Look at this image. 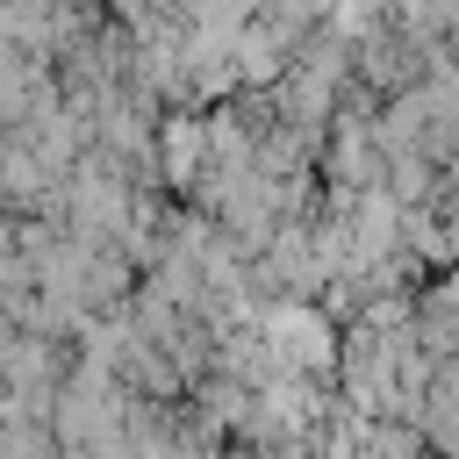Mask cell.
Here are the masks:
<instances>
[{
  "label": "cell",
  "mask_w": 459,
  "mask_h": 459,
  "mask_svg": "<svg viewBox=\"0 0 459 459\" xmlns=\"http://www.w3.org/2000/svg\"><path fill=\"white\" fill-rule=\"evenodd\" d=\"M265 344H273L280 373H308V380H323L330 366H344V351H330L337 337H330L308 308H273V316H265Z\"/></svg>",
  "instance_id": "cell-1"
},
{
  "label": "cell",
  "mask_w": 459,
  "mask_h": 459,
  "mask_svg": "<svg viewBox=\"0 0 459 459\" xmlns=\"http://www.w3.org/2000/svg\"><path fill=\"white\" fill-rule=\"evenodd\" d=\"M416 344L445 366V359H459V287H445V294H430V308L416 316Z\"/></svg>",
  "instance_id": "cell-2"
},
{
  "label": "cell",
  "mask_w": 459,
  "mask_h": 459,
  "mask_svg": "<svg viewBox=\"0 0 459 459\" xmlns=\"http://www.w3.org/2000/svg\"><path fill=\"white\" fill-rule=\"evenodd\" d=\"M423 437H430V452H437V459H459V387H430Z\"/></svg>",
  "instance_id": "cell-3"
},
{
  "label": "cell",
  "mask_w": 459,
  "mask_h": 459,
  "mask_svg": "<svg viewBox=\"0 0 459 459\" xmlns=\"http://www.w3.org/2000/svg\"><path fill=\"white\" fill-rule=\"evenodd\" d=\"M0 459H65V437L50 423H0Z\"/></svg>",
  "instance_id": "cell-4"
}]
</instances>
